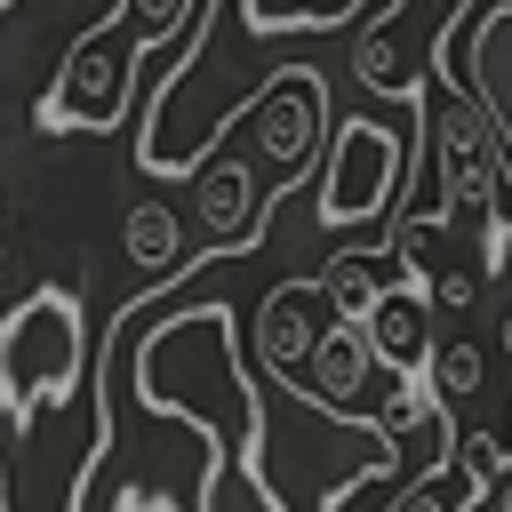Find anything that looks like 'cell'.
Wrapping results in <instances>:
<instances>
[{
  "label": "cell",
  "instance_id": "obj_12",
  "mask_svg": "<svg viewBox=\"0 0 512 512\" xmlns=\"http://www.w3.org/2000/svg\"><path fill=\"white\" fill-rule=\"evenodd\" d=\"M352 72H360V88H368V96H392V104H416V112L432 104V96H424V72L408 64V48H400V24H392L384 8H376V16L360 24Z\"/></svg>",
  "mask_w": 512,
  "mask_h": 512
},
{
  "label": "cell",
  "instance_id": "obj_20",
  "mask_svg": "<svg viewBox=\"0 0 512 512\" xmlns=\"http://www.w3.org/2000/svg\"><path fill=\"white\" fill-rule=\"evenodd\" d=\"M0 8H16V0H0Z\"/></svg>",
  "mask_w": 512,
  "mask_h": 512
},
{
  "label": "cell",
  "instance_id": "obj_15",
  "mask_svg": "<svg viewBox=\"0 0 512 512\" xmlns=\"http://www.w3.org/2000/svg\"><path fill=\"white\" fill-rule=\"evenodd\" d=\"M424 384H432L440 408H448V400H472V392H480V352H472V344H440L432 368H424Z\"/></svg>",
  "mask_w": 512,
  "mask_h": 512
},
{
  "label": "cell",
  "instance_id": "obj_4",
  "mask_svg": "<svg viewBox=\"0 0 512 512\" xmlns=\"http://www.w3.org/2000/svg\"><path fill=\"white\" fill-rule=\"evenodd\" d=\"M408 192V136L384 128V120H336L328 136V160H320V192H312V216L328 232H352V224H376L392 216Z\"/></svg>",
  "mask_w": 512,
  "mask_h": 512
},
{
  "label": "cell",
  "instance_id": "obj_8",
  "mask_svg": "<svg viewBox=\"0 0 512 512\" xmlns=\"http://www.w3.org/2000/svg\"><path fill=\"white\" fill-rule=\"evenodd\" d=\"M464 88H472V104L488 112L496 152H504V168H512V0H496V8L472 24V40H464Z\"/></svg>",
  "mask_w": 512,
  "mask_h": 512
},
{
  "label": "cell",
  "instance_id": "obj_2",
  "mask_svg": "<svg viewBox=\"0 0 512 512\" xmlns=\"http://www.w3.org/2000/svg\"><path fill=\"white\" fill-rule=\"evenodd\" d=\"M80 368H88L80 288L40 280V288L0 320V416H8V432H32V416L80 384Z\"/></svg>",
  "mask_w": 512,
  "mask_h": 512
},
{
  "label": "cell",
  "instance_id": "obj_5",
  "mask_svg": "<svg viewBox=\"0 0 512 512\" xmlns=\"http://www.w3.org/2000/svg\"><path fill=\"white\" fill-rule=\"evenodd\" d=\"M256 160L280 176V192L304 184L312 152H320V128H328V80L312 64H280L264 88H256Z\"/></svg>",
  "mask_w": 512,
  "mask_h": 512
},
{
  "label": "cell",
  "instance_id": "obj_17",
  "mask_svg": "<svg viewBox=\"0 0 512 512\" xmlns=\"http://www.w3.org/2000/svg\"><path fill=\"white\" fill-rule=\"evenodd\" d=\"M400 8H408V16H416V8H432V24H440V32H456V16H464L472 0H400Z\"/></svg>",
  "mask_w": 512,
  "mask_h": 512
},
{
  "label": "cell",
  "instance_id": "obj_6",
  "mask_svg": "<svg viewBox=\"0 0 512 512\" xmlns=\"http://www.w3.org/2000/svg\"><path fill=\"white\" fill-rule=\"evenodd\" d=\"M272 200H280V192H256V160H240V152H216V160L192 176V216H200L208 248H224V256L264 248Z\"/></svg>",
  "mask_w": 512,
  "mask_h": 512
},
{
  "label": "cell",
  "instance_id": "obj_11",
  "mask_svg": "<svg viewBox=\"0 0 512 512\" xmlns=\"http://www.w3.org/2000/svg\"><path fill=\"white\" fill-rule=\"evenodd\" d=\"M368 368H384L376 344H368V328L328 320V336H320V352H312V384H304V400H312V408H360Z\"/></svg>",
  "mask_w": 512,
  "mask_h": 512
},
{
  "label": "cell",
  "instance_id": "obj_14",
  "mask_svg": "<svg viewBox=\"0 0 512 512\" xmlns=\"http://www.w3.org/2000/svg\"><path fill=\"white\" fill-rule=\"evenodd\" d=\"M120 248H128V264L152 272V280H176V272L200 264V256H184V216H176L168 200H136L128 224H120Z\"/></svg>",
  "mask_w": 512,
  "mask_h": 512
},
{
  "label": "cell",
  "instance_id": "obj_10",
  "mask_svg": "<svg viewBox=\"0 0 512 512\" xmlns=\"http://www.w3.org/2000/svg\"><path fill=\"white\" fill-rule=\"evenodd\" d=\"M368 344H376V360H384L392 376L416 384V376L432 368V352H440V344H432V296H424V288H392L384 312L368 320Z\"/></svg>",
  "mask_w": 512,
  "mask_h": 512
},
{
  "label": "cell",
  "instance_id": "obj_18",
  "mask_svg": "<svg viewBox=\"0 0 512 512\" xmlns=\"http://www.w3.org/2000/svg\"><path fill=\"white\" fill-rule=\"evenodd\" d=\"M400 512H440V496H432L424 480H408V488H400Z\"/></svg>",
  "mask_w": 512,
  "mask_h": 512
},
{
  "label": "cell",
  "instance_id": "obj_3",
  "mask_svg": "<svg viewBox=\"0 0 512 512\" xmlns=\"http://www.w3.org/2000/svg\"><path fill=\"white\" fill-rule=\"evenodd\" d=\"M424 128H432L440 208H448V216H504V208H496V192H504V152H496L488 112L472 104V88L448 72V32L432 40V104H424Z\"/></svg>",
  "mask_w": 512,
  "mask_h": 512
},
{
  "label": "cell",
  "instance_id": "obj_7",
  "mask_svg": "<svg viewBox=\"0 0 512 512\" xmlns=\"http://www.w3.org/2000/svg\"><path fill=\"white\" fill-rule=\"evenodd\" d=\"M312 304H328V288L320 280H280L264 304H256V360L304 400V384H312V352H320V320H312Z\"/></svg>",
  "mask_w": 512,
  "mask_h": 512
},
{
  "label": "cell",
  "instance_id": "obj_13",
  "mask_svg": "<svg viewBox=\"0 0 512 512\" xmlns=\"http://www.w3.org/2000/svg\"><path fill=\"white\" fill-rule=\"evenodd\" d=\"M368 8H384V0H232V24H240L248 40H296V32L360 24Z\"/></svg>",
  "mask_w": 512,
  "mask_h": 512
},
{
  "label": "cell",
  "instance_id": "obj_9",
  "mask_svg": "<svg viewBox=\"0 0 512 512\" xmlns=\"http://www.w3.org/2000/svg\"><path fill=\"white\" fill-rule=\"evenodd\" d=\"M392 272H400V256H392V248H336V256L320 264L328 312H336V320H352V328H368V320L384 312V296H392Z\"/></svg>",
  "mask_w": 512,
  "mask_h": 512
},
{
  "label": "cell",
  "instance_id": "obj_19",
  "mask_svg": "<svg viewBox=\"0 0 512 512\" xmlns=\"http://www.w3.org/2000/svg\"><path fill=\"white\" fill-rule=\"evenodd\" d=\"M496 336H504V352H512V312H504V320H496Z\"/></svg>",
  "mask_w": 512,
  "mask_h": 512
},
{
  "label": "cell",
  "instance_id": "obj_1",
  "mask_svg": "<svg viewBox=\"0 0 512 512\" xmlns=\"http://www.w3.org/2000/svg\"><path fill=\"white\" fill-rule=\"evenodd\" d=\"M208 24H216V0H112L88 32H72V48L40 96V128H80V136L120 128L128 96H136V64L168 40H184L176 72H192Z\"/></svg>",
  "mask_w": 512,
  "mask_h": 512
},
{
  "label": "cell",
  "instance_id": "obj_16",
  "mask_svg": "<svg viewBox=\"0 0 512 512\" xmlns=\"http://www.w3.org/2000/svg\"><path fill=\"white\" fill-rule=\"evenodd\" d=\"M424 296H432V304H448V312H464V304L480 296V272H464V264H448V272H440V280H432Z\"/></svg>",
  "mask_w": 512,
  "mask_h": 512
}]
</instances>
